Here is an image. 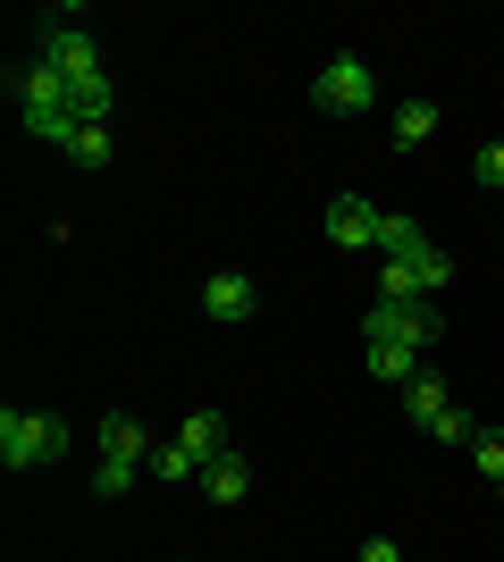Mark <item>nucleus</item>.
<instances>
[{
	"instance_id": "f257e3e1",
	"label": "nucleus",
	"mask_w": 504,
	"mask_h": 562,
	"mask_svg": "<svg viewBox=\"0 0 504 562\" xmlns=\"http://www.w3.org/2000/svg\"><path fill=\"white\" fill-rule=\"evenodd\" d=\"M68 453V420H51V412H0V462L9 470H43Z\"/></svg>"
},
{
	"instance_id": "f03ea898",
	"label": "nucleus",
	"mask_w": 504,
	"mask_h": 562,
	"mask_svg": "<svg viewBox=\"0 0 504 562\" xmlns=\"http://www.w3.org/2000/svg\"><path fill=\"white\" fill-rule=\"evenodd\" d=\"M437 336H446L437 303H370V311H361V345H412V352H429Z\"/></svg>"
},
{
	"instance_id": "7ed1b4c3",
	"label": "nucleus",
	"mask_w": 504,
	"mask_h": 562,
	"mask_svg": "<svg viewBox=\"0 0 504 562\" xmlns=\"http://www.w3.org/2000/svg\"><path fill=\"white\" fill-rule=\"evenodd\" d=\"M34 59L68 76V93H93V85H110V76H101L93 34H85V25H68V18H51V25H43V50H34Z\"/></svg>"
},
{
	"instance_id": "20e7f679",
	"label": "nucleus",
	"mask_w": 504,
	"mask_h": 562,
	"mask_svg": "<svg viewBox=\"0 0 504 562\" xmlns=\"http://www.w3.org/2000/svg\"><path fill=\"white\" fill-rule=\"evenodd\" d=\"M312 101H320L328 117H361L370 101H379V76H370L354 50H345V59H328V68L312 76Z\"/></svg>"
},
{
	"instance_id": "39448f33",
	"label": "nucleus",
	"mask_w": 504,
	"mask_h": 562,
	"mask_svg": "<svg viewBox=\"0 0 504 562\" xmlns=\"http://www.w3.org/2000/svg\"><path fill=\"white\" fill-rule=\"evenodd\" d=\"M379 218L387 211H370L361 193H336V202H328V244H345V252H379Z\"/></svg>"
},
{
	"instance_id": "423d86ee",
	"label": "nucleus",
	"mask_w": 504,
	"mask_h": 562,
	"mask_svg": "<svg viewBox=\"0 0 504 562\" xmlns=\"http://www.w3.org/2000/svg\"><path fill=\"white\" fill-rule=\"evenodd\" d=\"M202 311H211V319H227V328H236V319H253V311H261V285L244 278V269H219V278L202 285Z\"/></svg>"
},
{
	"instance_id": "0eeeda50",
	"label": "nucleus",
	"mask_w": 504,
	"mask_h": 562,
	"mask_svg": "<svg viewBox=\"0 0 504 562\" xmlns=\"http://www.w3.org/2000/svg\"><path fill=\"white\" fill-rule=\"evenodd\" d=\"M93 437H101V462H144V453H160V446H152V428L126 420V412H110Z\"/></svg>"
},
{
	"instance_id": "6e6552de",
	"label": "nucleus",
	"mask_w": 504,
	"mask_h": 562,
	"mask_svg": "<svg viewBox=\"0 0 504 562\" xmlns=\"http://www.w3.org/2000/svg\"><path fill=\"white\" fill-rule=\"evenodd\" d=\"M202 495H211V504H244V495H253V462L227 446L219 462H202Z\"/></svg>"
},
{
	"instance_id": "1a4fd4ad",
	"label": "nucleus",
	"mask_w": 504,
	"mask_h": 562,
	"mask_svg": "<svg viewBox=\"0 0 504 562\" xmlns=\"http://www.w3.org/2000/svg\"><path fill=\"white\" fill-rule=\"evenodd\" d=\"M446 412H455V395H446V386H437V378L421 370V378L404 386V420H412V428H437Z\"/></svg>"
},
{
	"instance_id": "9d476101",
	"label": "nucleus",
	"mask_w": 504,
	"mask_h": 562,
	"mask_svg": "<svg viewBox=\"0 0 504 562\" xmlns=\"http://www.w3.org/2000/svg\"><path fill=\"white\" fill-rule=\"evenodd\" d=\"M177 446H186L193 462H219V453H227V428H219V412H193V420H177Z\"/></svg>"
},
{
	"instance_id": "9b49d317",
	"label": "nucleus",
	"mask_w": 504,
	"mask_h": 562,
	"mask_svg": "<svg viewBox=\"0 0 504 562\" xmlns=\"http://www.w3.org/2000/svg\"><path fill=\"white\" fill-rule=\"evenodd\" d=\"M429 135H437V110L429 101H404V110H395V151H421Z\"/></svg>"
},
{
	"instance_id": "f8f14e48",
	"label": "nucleus",
	"mask_w": 504,
	"mask_h": 562,
	"mask_svg": "<svg viewBox=\"0 0 504 562\" xmlns=\"http://www.w3.org/2000/svg\"><path fill=\"white\" fill-rule=\"evenodd\" d=\"M370 370H379L387 386H412V378H421V352L412 345H370Z\"/></svg>"
},
{
	"instance_id": "ddd939ff",
	"label": "nucleus",
	"mask_w": 504,
	"mask_h": 562,
	"mask_svg": "<svg viewBox=\"0 0 504 562\" xmlns=\"http://www.w3.org/2000/svg\"><path fill=\"white\" fill-rule=\"evenodd\" d=\"M379 303H429V294H421V278H412V269H395V260H387V269H379Z\"/></svg>"
},
{
	"instance_id": "4468645a",
	"label": "nucleus",
	"mask_w": 504,
	"mask_h": 562,
	"mask_svg": "<svg viewBox=\"0 0 504 562\" xmlns=\"http://www.w3.org/2000/svg\"><path fill=\"white\" fill-rule=\"evenodd\" d=\"M68 160L101 168V160H110V126H76V143H68Z\"/></svg>"
},
{
	"instance_id": "2eb2a0df",
	"label": "nucleus",
	"mask_w": 504,
	"mask_h": 562,
	"mask_svg": "<svg viewBox=\"0 0 504 562\" xmlns=\"http://www.w3.org/2000/svg\"><path fill=\"white\" fill-rule=\"evenodd\" d=\"M152 470H160V479H202V462H193V453L177 446V437H168V446L152 453Z\"/></svg>"
},
{
	"instance_id": "dca6fc26",
	"label": "nucleus",
	"mask_w": 504,
	"mask_h": 562,
	"mask_svg": "<svg viewBox=\"0 0 504 562\" xmlns=\"http://www.w3.org/2000/svg\"><path fill=\"white\" fill-rule=\"evenodd\" d=\"M429 437H446V446H480V420H471V412L455 403V412H446V420H437Z\"/></svg>"
},
{
	"instance_id": "f3484780",
	"label": "nucleus",
	"mask_w": 504,
	"mask_h": 562,
	"mask_svg": "<svg viewBox=\"0 0 504 562\" xmlns=\"http://www.w3.org/2000/svg\"><path fill=\"white\" fill-rule=\"evenodd\" d=\"M135 470H144V462H101L93 470V495H126V487H135Z\"/></svg>"
},
{
	"instance_id": "a211bd4d",
	"label": "nucleus",
	"mask_w": 504,
	"mask_h": 562,
	"mask_svg": "<svg viewBox=\"0 0 504 562\" xmlns=\"http://www.w3.org/2000/svg\"><path fill=\"white\" fill-rule=\"evenodd\" d=\"M471 462H480V470H488V487H496V479H504V437H488V428H480V446H471Z\"/></svg>"
},
{
	"instance_id": "6ab92c4d",
	"label": "nucleus",
	"mask_w": 504,
	"mask_h": 562,
	"mask_svg": "<svg viewBox=\"0 0 504 562\" xmlns=\"http://www.w3.org/2000/svg\"><path fill=\"white\" fill-rule=\"evenodd\" d=\"M480 186L504 202V143H488V151H480Z\"/></svg>"
},
{
	"instance_id": "aec40b11",
	"label": "nucleus",
	"mask_w": 504,
	"mask_h": 562,
	"mask_svg": "<svg viewBox=\"0 0 504 562\" xmlns=\"http://www.w3.org/2000/svg\"><path fill=\"white\" fill-rule=\"evenodd\" d=\"M361 562H404V546H395V538H370V546H361Z\"/></svg>"
},
{
	"instance_id": "412c9836",
	"label": "nucleus",
	"mask_w": 504,
	"mask_h": 562,
	"mask_svg": "<svg viewBox=\"0 0 504 562\" xmlns=\"http://www.w3.org/2000/svg\"><path fill=\"white\" fill-rule=\"evenodd\" d=\"M496 504H504V479H496Z\"/></svg>"
}]
</instances>
